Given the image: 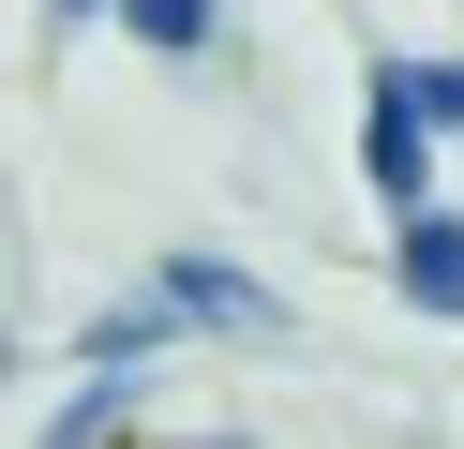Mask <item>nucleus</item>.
I'll use <instances>...</instances> for the list:
<instances>
[{
	"label": "nucleus",
	"mask_w": 464,
	"mask_h": 449,
	"mask_svg": "<svg viewBox=\"0 0 464 449\" xmlns=\"http://www.w3.org/2000/svg\"><path fill=\"white\" fill-rule=\"evenodd\" d=\"M150 315L165 329H210V345H285V299L255 285V269H225V255H165L150 269Z\"/></svg>",
	"instance_id": "1"
},
{
	"label": "nucleus",
	"mask_w": 464,
	"mask_h": 449,
	"mask_svg": "<svg viewBox=\"0 0 464 449\" xmlns=\"http://www.w3.org/2000/svg\"><path fill=\"white\" fill-rule=\"evenodd\" d=\"M360 180H374L390 210H434V135L404 120V90H390V75L360 90Z\"/></svg>",
	"instance_id": "2"
},
{
	"label": "nucleus",
	"mask_w": 464,
	"mask_h": 449,
	"mask_svg": "<svg viewBox=\"0 0 464 449\" xmlns=\"http://www.w3.org/2000/svg\"><path fill=\"white\" fill-rule=\"evenodd\" d=\"M390 285L420 299V315H450V329H464V210H404V239H390Z\"/></svg>",
	"instance_id": "3"
},
{
	"label": "nucleus",
	"mask_w": 464,
	"mask_h": 449,
	"mask_svg": "<svg viewBox=\"0 0 464 449\" xmlns=\"http://www.w3.org/2000/svg\"><path fill=\"white\" fill-rule=\"evenodd\" d=\"M105 15L135 30L150 60H210V30H225V0H105Z\"/></svg>",
	"instance_id": "4"
},
{
	"label": "nucleus",
	"mask_w": 464,
	"mask_h": 449,
	"mask_svg": "<svg viewBox=\"0 0 464 449\" xmlns=\"http://www.w3.org/2000/svg\"><path fill=\"white\" fill-rule=\"evenodd\" d=\"M165 345H180V329H165L150 285H135V299H105V315H91V345H75V359H91V375H135V359H165Z\"/></svg>",
	"instance_id": "5"
},
{
	"label": "nucleus",
	"mask_w": 464,
	"mask_h": 449,
	"mask_svg": "<svg viewBox=\"0 0 464 449\" xmlns=\"http://www.w3.org/2000/svg\"><path fill=\"white\" fill-rule=\"evenodd\" d=\"M121 419H135V375H75L61 419H45V449H121Z\"/></svg>",
	"instance_id": "6"
},
{
	"label": "nucleus",
	"mask_w": 464,
	"mask_h": 449,
	"mask_svg": "<svg viewBox=\"0 0 464 449\" xmlns=\"http://www.w3.org/2000/svg\"><path fill=\"white\" fill-rule=\"evenodd\" d=\"M374 75L404 90V120H420V135H464V60H374Z\"/></svg>",
	"instance_id": "7"
},
{
	"label": "nucleus",
	"mask_w": 464,
	"mask_h": 449,
	"mask_svg": "<svg viewBox=\"0 0 464 449\" xmlns=\"http://www.w3.org/2000/svg\"><path fill=\"white\" fill-rule=\"evenodd\" d=\"M45 15H61V30H75V15H105V0H45Z\"/></svg>",
	"instance_id": "8"
}]
</instances>
